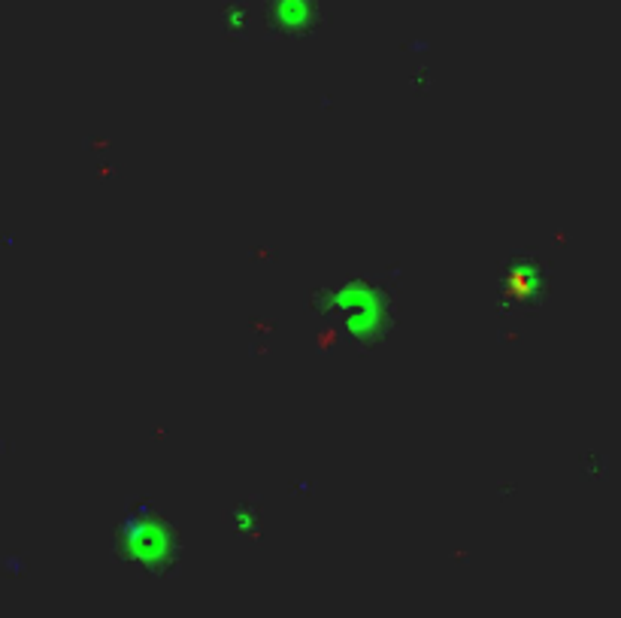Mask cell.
<instances>
[{
	"mask_svg": "<svg viewBox=\"0 0 621 618\" xmlns=\"http://www.w3.org/2000/svg\"><path fill=\"white\" fill-rule=\"evenodd\" d=\"M131 540L134 546L140 543V558L149 561V564H161L167 555H170V543H167V531L164 525H149L143 519H134L131 522Z\"/></svg>",
	"mask_w": 621,
	"mask_h": 618,
	"instance_id": "obj_1",
	"label": "cell"
}]
</instances>
